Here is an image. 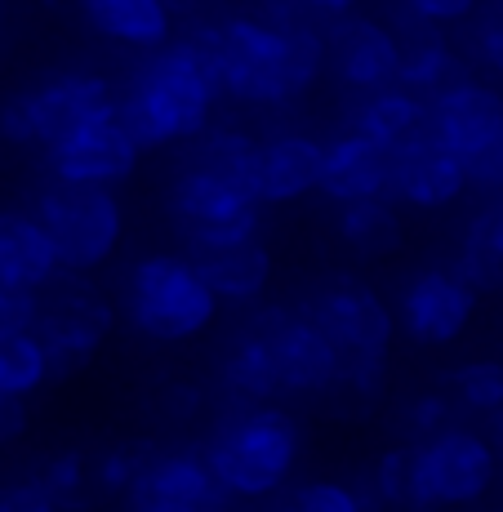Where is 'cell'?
Listing matches in <instances>:
<instances>
[{
    "instance_id": "40",
    "label": "cell",
    "mask_w": 503,
    "mask_h": 512,
    "mask_svg": "<svg viewBox=\"0 0 503 512\" xmlns=\"http://www.w3.org/2000/svg\"><path fill=\"white\" fill-rule=\"evenodd\" d=\"M481 58L503 76V14H495L486 27H481Z\"/></svg>"
},
{
    "instance_id": "1",
    "label": "cell",
    "mask_w": 503,
    "mask_h": 512,
    "mask_svg": "<svg viewBox=\"0 0 503 512\" xmlns=\"http://www.w3.org/2000/svg\"><path fill=\"white\" fill-rule=\"evenodd\" d=\"M223 98L214 32L196 27L183 41L147 54L134 85L116 103V116L138 143V152H161L174 143H196L210 130V116Z\"/></svg>"
},
{
    "instance_id": "15",
    "label": "cell",
    "mask_w": 503,
    "mask_h": 512,
    "mask_svg": "<svg viewBox=\"0 0 503 512\" xmlns=\"http://www.w3.org/2000/svg\"><path fill=\"white\" fill-rule=\"evenodd\" d=\"M477 312V290L459 277L455 268H423L414 272L401 290L397 321L423 348H446L472 326Z\"/></svg>"
},
{
    "instance_id": "5",
    "label": "cell",
    "mask_w": 503,
    "mask_h": 512,
    "mask_svg": "<svg viewBox=\"0 0 503 512\" xmlns=\"http://www.w3.org/2000/svg\"><path fill=\"white\" fill-rule=\"evenodd\" d=\"M116 90L98 72H54L0 103V139L18 147H54L72 130L116 116Z\"/></svg>"
},
{
    "instance_id": "10",
    "label": "cell",
    "mask_w": 503,
    "mask_h": 512,
    "mask_svg": "<svg viewBox=\"0 0 503 512\" xmlns=\"http://www.w3.org/2000/svg\"><path fill=\"white\" fill-rule=\"evenodd\" d=\"M303 317L334 343V352H339L343 361H388V343H392V334H397V317H392V308L379 299V290H370L366 281L339 277V281L321 285Z\"/></svg>"
},
{
    "instance_id": "28",
    "label": "cell",
    "mask_w": 503,
    "mask_h": 512,
    "mask_svg": "<svg viewBox=\"0 0 503 512\" xmlns=\"http://www.w3.org/2000/svg\"><path fill=\"white\" fill-rule=\"evenodd\" d=\"M455 272L477 294L481 290H503V201L486 205V210L468 223Z\"/></svg>"
},
{
    "instance_id": "29",
    "label": "cell",
    "mask_w": 503,
    "mask_h": 512,
    "mask_svg": "<svg viewBox=\"0 0 503 512\" xmlns=\"http://www.w3.org/2000/svg\"><path fill=\"white\" fill-rule=\"evenodd\" d=\"M49 374V357L36 334H14V339H0V397H18L27 401L32 392H41Z\"/></svg>"
},
{
    "instance_id": "32",
    "label": "cell",
    "mask_w": 503,
    "mask_h": 512,
    "mask_svg": "<svg viewBox=\"0 0 503 512\" xmlns=\"http://www.w3.org/2000/svg\"><path fill=\"white\" fill-rule=\"evenodd\" d=\"M276 512H374V499L348 481H303L285 490Z\"/></svg>"
},
{
    "instance_id": "34",
    "label": "cell",
    "mask_w": 503,
    "mask_h": 512,
    "mask_svg": "<svg viewBox=\"0 0 503 512\" xmlns=\"http://www.w3.org/2000/svg\"><path fill=\"white\" fill-rule=\"evenodd\" d=\"M370 499L374 504H406L410 499V450H388V455L374 464Z\"/></svg>"
},
{
    "instance_id": "36",
    "label": "cell",
    "mask_w": 503,
    "mask_h": 512,
    "mask_svg": "<svg viewBox=\"0 0 503 512\" xmlns=\"http://www.w3.org/2000/svg\"><path fill=\"white\" fill-rule=\"evenodd\" d=\"M406 428L419 441H428V437H437L441 428H450V397H441V392H423V397H414L406 406Z\"/></svg>"
},
{
    "instance_id": "25",
    "label": "cell",
    "mask_w": 503,
    "mask_h": 512,
    "mask_svg": "<svg viewBox=\"0 0 503 512\" xmlns=\"http://www.w3.org/2000/svg\"><path fill=\"white\" fill-rule=\"evenodd\" d=\"M414 32H401L397 45H401V58H397V85L419 98L437 94L446 81H455L459 67H455V54H450L446 36L441 27H428V23H410Z\"/></svg>"
},
{
    "instance_id": "16",
    "label": "cell",
    "mask_w": 503,
    "mask_h": 512,
    "mask_svg": "<svg viewBox=\"0 0 503 512\" xmlns=\"http://www.w3.org/2000/svg\"><path fill=\"white\" fill-rule=\"evenodd\" d=\"M397 58H401L397 32L366 14L339 18L330 27V36H325V63H330L334 81L357 94H374V90L397 85Z\"/></svg>"
},
{
    "instance_id": "44",
    "label": "cell",
    "mask_w": 503,
    "mask_h": 512,
    "mask_svg": "<svg viewBox=\"0 0 503 512\" xmlns=\"http://www.w3.org/2000/svg\"><path fill=\"white\" fill-rule=\"evenodd\" d=\"M499 192H503V187H499Z\"/></svg>"
},
{
    "instance_id": "11",
    "label": "cell",
    "mask_w": 503,
    "mask_h": 512,
    "mask_svg": "<svg viewBox=\"0 0 503 512\" xmlns=\"http://www.w3.org/2000/svg\"><path fill=\"white\" fill-rule=\"evenodd\" d=\"M254 326L263 330V339H268V348H272L281 397H321V392H330L334 383H339L343 357L308 317L268 308L254 317Z\"/></svg>"
},
{
    "instance_id": "7",
    "label": "cell",
    "mask_w": 503,
    "mask_h": 512,
    "mask_svg": "<svg viewBox=\"0 0 503 512\" xmlns=\"http://www.w3.org/2000/svg\"><path fill=\"white\" fill-rule=\"evenodd\" d=\"M499 477V459L481 432L472 428H441L437 437L419 441L410 450V508H468L486 499Z\"/></svg>"
},
{
    "instance_id": "6",
    "label": "cell",
    "mask_w": 503,
    "mask_h": 512,
    "mask_svg": "<svg viewBox=\"0 0 503 512\" xmlns=\"http://www.w3.org/2000/svg\"><path fill=\"white\" fill-rule=\"evenodd\" d=\"M36 223L45 228L49 245L58 254V268L85 277L98 272L125 236V210L112 187H76V183H49L36 196Z\"/></svg>"
},
{
    "instance_id": "35",
    "label": "cell",
    "mask_w": 503,
    "mask_h": 512,
    "mask_svg": "<svg viewBox=\"0 0 503 512\" xmlns=\"http://www.w3.org/2000/svg\"><path fill=\"white\" fill-rule=\"evenodd\" d=\"M36 317H41V294H27V290H9V285H0V339L32 334Z\"/></svg>"
},
{
    "instance_id": "21",
    "label": "cell",
    "mask_w": 503,
    "mask_h": 512,
    "mask_svg": "<svg viewBox=\"0 0 503 512\" xmlns=\"http://www.w3.org/2000/svg\"><path fill=\"white\" fill-rule=\"evenodd\" d=\"M81 14L98 36L125 49L156 54L174 41V9L165 0H81Z\"/></svg>"
},
{
    "instance_id": "20",
    "label": "cell",
    "mask_w": 503,
    "mask_h": 512,
    "mask_svg": "<svg viewBox=\"0 0 503 512\" xmlns=\"http://www.w3.org/2000/svg\"><path fill=\"white\" fill-rule=\"evenodd\" d=\"M58 254L49 245L36 214L0 210V285L27 294H45L58 281Z\"/></svg>"
},
{
    "instance_id": "14",
    "label": "cell",
    "mask_w": 503,
    "mask_h": 512,
    "mask_svg": "<svg viewBox=\"0 0 503 512\" xmlns=\"http://www.w3.org/2000/svg\"><path fill=\"white\" fill-rule=\"evenodd\" d=\"M54 183H76V187H121L138 170L143 152L130 139V130L121 125V116H103L81 130H72L67 139L45 147Z\"/></svg>"
},
{
    "instance_id": "23",
    "label": "cell",
    "mask_w": 503,
    "mask_h": 512,
    "mask_svg": "<svg viewBox=\"0 0 503 512\" xmlns=\"http://www.w3.org/2000/svg\"><path fill=\"white\" fill-rule=\"evenodd\" d=\"M196 263V272L205 277V285L214 290L219 303H259L272 285V250L263 241H245L228 245V250H210V254H187Z\"/></svg>"
},
{
    "instance_id": "4",
    "label": "cell",
    "mask_w": 503,
    "mask_h": 512,
    "mask_svg": "<svg viewBox=\"0 0 503 512\" xmlns=\"http://www.w3.org/2000/svg\"><path fill=\"white\" fill-rule=\"evenodd\" d=\"M125 321L156 343H187L219 317V299L187 254H147L121 290Z\"/></svg>"
},
{
    "instance_id": "38",
    "label": "cell",
    "mask_w": 503,
    "mask_h": 512,
    "mask_svg": "<svg viewBox=\"0 0 503 512\" xmlns=\"http://www.w3.org/2000/svg\"><path fill=\"white\" fill-rule=\"evenodd\" d=\"M0 512H58V508L41 495L36 481H9V486H0Z\"/></svg>"
},
{
    "instance_id": "33",
    "label": "cell",
    "mask_w": 503,
    "mask_h": 512,
    "mask_svg": "<svg viewBox=\"0 0 503 512\" xmlns=\"http://www.w3.org/2000/svg\"><path fill=\"white\" fill-rule=\"evenodd\" d=\"M152 459V446L143 441H121V446L103 450L98 464H90V477H94V490L98 495H125L130 481L143 472V464Z\"/></svg>"
},
{
    "instance_id": "13",
    "label": "cell",
    "mask_w": 503,
    "mask_h": 512,
    "mask_svg": "<svg viewBox=\"0 0 503 512\" xmlns=\"http://www.w3.org/2000/svg\"><path fill=\"white\" fill-rule=\"evenodd\" d=\"M121 499H125V512H223L228 508V490L214 481L205 455H196V450L152 455Z\"/></svg>"
},
{
    "instance_id": "43",
    "label": "cell",
    "mask_w": 503,
    "mask_h": 512,
    "mask_svg": "<svg viewBox=\"0 0 503 512\" xmlns=\"http://www.w3.org/2000/svg\"><path fill=\"white\" fill-rule=\"evenodd\" d=\"M0 5H5V0H0Z\"/></svg>"
},
{
    "instance_id": "2",
    "label": "cell",
    "mask_w": 503,
    "mask_h": 512,
    "mask_svg": "<svg viewBox=\"0 0 503 512\" xmlns=\"http://www.w3.org/2000/svg\"><path fill=\"white\" fill-rule=\"evenodd\" d=\"M219 54L223 98L250 107H281L308 94L325 72V36L308 23L276 18H228L210 27Z\"/></svg>"
},
{
    "instance_id": "22",
    "label": "cell",
    "mask_w": 503,
    "mask_h": 512,
    "mask_svg": "<svg viewBox=\"0 0 503 512\" xmlns=\"http://www.w3.org/2000/svg\"><path fill=\"white\" fill-rule=\"evenodd\" d=\"M348 130L366 134L370 143H379L383 152H401V147L428 139V103L419 94L388 85V90L361 94L352 107V125Z\"/></svg>"
},
{
    "instance_id": "9",
    "label": "cell",
    "mask_w": 503,
    "mask_h": 512,
    "mask_svg": "<svg viewBox=\"0 0 503 512\" xmlns=\"http://www.w3.org/2000/svg\"><path fill=\"white\" fill-rule=\"evenodd\" d=\"M116 326V312L94 285L67 281L58 285L49 299H41V317H36V339H41L49 374L67 379V374L85 370L98 357V348L107 343V334Z\"/></svg>"
},
{
    "instance_id": "18",
    "label": "cell",
    "mask_w": 503,
    "mask_h": 512,
    "mask_svg": "<svg viewBox=\"0 0 503 512\" xmlns=\"http://www.w3.org/2000/svg\"><path fill=\"white\" fill-rule=\"evenodd\" d=\"M388 174H392V152H383V147L370 143L366 134L343 130L339 139L325 143L317 192H325L339 205L379 201V196H388Z\"/></svg>"
},
{
    "instance_id": "27",
    "label": "cell",
    "mask_w": 503,
    "mask_h": 512,
    "mask_svg": "<svg viewBox=\"0 0 503 512\" xmlns=\"http://www.w3.org/2000/svg\"><path fill=\"white\" fill-rule=\"evenodd\" d=\"M334 228H339V241L348 245L352 254H361V259H388V254L401 250V236H406L397 205H392L388 196L339 205Z\"/></svg>"
},
{
    "instance_id": "42",
    "label": "cell",
    "mask_w": 503,
    "mask_h": 512,
    "mask_svg": "<svg viewBox=\"0 0 503 512\" xmlns=\"http://www.w3.org/2000/svg\"><path fill=\"white\" fill-rule=\"evenodd\" d=\"M165 5H170V9L174 5H214V0H165Z\"/></svg>"
},
{
    "instance_id": "3",
    "label": "cell",
    "mask_w": 503,
    "mask_h": 512,
    "mask_svg": "<svg viewBox=\"0 0 503 512\" xmlns=\"http://www.w3.org/2000/svg\"><path fill=\"white\" fill-rule=\"evenodd\" d=\"M303 450V428L281 406H245L219 423L205 464L228 499H268L290 481Z\"/></svg>"
},
{
    "instance_id": "31",
    "label": "cell",
    "mask_w": 503,
    "mask_h": 512,
    "mask_svg": "<svg viewBox=\"0 0 503 512\" xmlns=\"http://www.w3.org/2000/svg\"><path fill=\"white\" fill-rule=\"evenodd\" d=\"M450 397L472 415H499L503 410V361H468L450 370Z\"/></svg>"
},
{
    "instance_id": "41",
    "label": "cell",
    "mask_w": 503,
    "mask_h": 512,
    "mask_svg": "<svg viewBox=\"0 0 503 512\" xmlns=\"http://www.w3.org/2000/svg\"><path fill=\"white\" fill-rule=\"evenodd\" d=\"M294 5L312 9V14H330V18H348L361 0H294Z\"/></svg>"
},
{
    "instance_id": "24",
    "label": "cell",
    "mask_w": 503,
    "mask_h": 512,
    "mask_svg": "<svg viewBox=\"0 0 503 512\" xmlns=\"http://www.w3.org/2000/svg\"><path fill=\"white\" fill-rule=\"evenodd\" d=\"M219 379L232 397L245 401V406H272V401L281 397V383H276V366H272V348H268V339H263V330L254 326V321L236 334L232 348L223 352Z\"/></svg>"
},
{
    "instance_id": "39",
    "label": "cell",
    "mask_w": 503,
    "mask_h": 512,
    "mask_svg": "<svg viewBox=\"0 0 503 512\" xmlns=\"http://www.w3.org/2000/svg\"><path fill=\"white\" fill-rule=\"evenodd\" d=\"M27 432V401L0 397V446H14Z\"/></svg>"
},
{
    "instance_id": "17",
    "label": "cell",
    "mask_w": 503,
    "mask_h": 512,
    "mask_svg": "<svg viewBox=\"0 0 503 512\" xmlns=\"http://www.w3.org/2000/svg\"><path fill=\"white\" fill-rule=\"evenodd\" d=\"M468 192V170L446 147L419 139L401 152H392L388 174V201L414 205V210H446Z\"/></svg>"
},
{
    "instance_id": "8",
    "label": "cell",
    "mask_w": 503,
    "mask_h": 512,
    "mask_svg": "<svg viewBox=\"0 0 503 512\" xmlns=\"http://www.w3.org/2000/svg\"><path fill=\"white\" fill-rule=\"evenodd\" d=\"M170 214L179 223V232L187 236V245H192V254L259 241V223H263L259 201H250L245 192L196 170V165L179 170V179L170 183Z\"/></svg>"
},
{
    "instance_id": "12",
    "label": "cell",
    "mask_w": 503,
    "mask_h": 512,
    "mask_svg": "<svg viewBox=\"0 0 503 512\" xmlns=\"http://www.w3.org/2000/svg\"><path fill=\"white\" fill-rule=\"evenodd\" d=\"M423 103H428V143L446 147L459 161H472L503 134V94L472 76H455Z\"/></svg>"
},
{
    "instance_id": "37",
    "label": "cell",
    "mask_w": 503,
    "mask_h": 512,
    "mask_svg": "<svg viewBox=\"0 0 503 512\" xmlns=\"http://www.w3.org/2000/svg\"><path fill=\"white\" fill-rule=\"evenodd\" d=\"M397 5L410 14V23L441 27V23H463V18H472L477 0H397Z\"/></svg>"
},
{
    "instance_id": "26",
    "label": "cell",
    "mask_w": 503,
    "mask_h": 512,
    "mask_svg": "<svg viewBox=\"0 0 503 512\" xmlns=\"http://www.w3.org/2000/svg\"><path fill=\"white\" fill-rule=\"evenodd\" d=\"M187 165H196V170L245 192L250 201H259V143L245 130H205Z\"/></svg>"
},
{
    "instance_id": "19",
    "label": "cell",
    "mask_w": 503,
    "mask_h": 512,
    "mask_svg": "<svg viewBox=\"0 0 503 512\" xmlns=\"http://www.w3.org/2000/svg\"><path fill=\"white\" fill-rule=\"evenodd\" d=\"M325 143L312 134H276L259 143V205H290L321 187Z\"/></svg>"
},
{
    "instance_id": "30",
    "label": "cell",
    "mask_w": 503,
    "mask_h": 512,
    "mask_svg": "<svg viewBox=\"0 0 503 512\" xmlns=\"http://www.w3.org/2000/svg\"><path fill=\"white\" fill-rule=\"evenodd\" d=\"M36 486H41V495L58 512H76V508L90 504V495H98L90 464H85L81 450H58V455H49L41 464V472H36Z\"/></svg>"
}]
</instances>
